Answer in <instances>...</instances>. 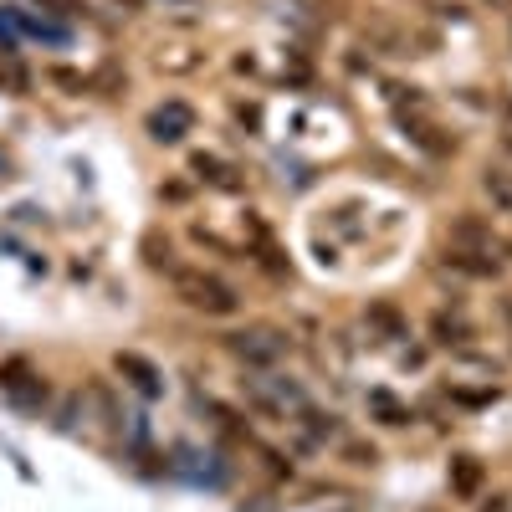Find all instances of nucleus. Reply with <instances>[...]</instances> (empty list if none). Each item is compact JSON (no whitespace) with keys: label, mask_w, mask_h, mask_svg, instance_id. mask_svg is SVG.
I'll return each instance as SVG.
<instances>
[{"label":"nucleus","mask_w":512,"mask_h":512,"mask_svg":"<svg viewBox=\"0 0 512 512\" xmlns=\"http://www.w3.org/2000/svg\"><path fill=\"white\" fill-rule=\"evenodd\" d=\"M118 369L134 374V384H139L144 395H159V390H164V384H159V369H154L149 359H139V354H118Z\"/></svg>","instance_id":"obj_5"},{"label":"nucleus","mask_w":512,"mask_h":512,"mask_svg":"<svg viewBox=\"0 0 512 512\" xmlns=\"http://www.w3.org/2000/svg\"><path fill=\"white\" fill-rule=\"evenodd\" d=\"M236 354L246 359V364H277L282 354H287V338L277 333V328H251V333H236Z\"/></svg>","instance_id":"obj_2"},{"label":"nucleus","mask_w":512,"mask_h":512,"mask_svg":"<svg viewBox=\"0 0 512 512\" xmlns=\"http://www.w3.org/2000/svg\"><path fill=\"white\" fill-rule=\"evenodd\" d=\"M502 128H507V134H502V144L512 149V98H502Z\"/></svg>","instance_id":"obj_11"},{"label":"nucleus","mask_w":512,"mask_h":512,"mask_svg":"<svg viewBox=\"0 0 512 512\" xmlns=\"http://www.w3.org/2000/svg\"><path fill=\"white\" fill-rule=\"evenodd\" d=\"M175 292L185 297L195 313H205V318H231L241 308L236 287L221 282V277H210V272H175Z\"/></svg>","instance_id":"obj_1"},{"label":"nucleus","mask_w":512,"mask_h":512,"mask_svg":"<svg viewBox=\"0 0 512 512\" xmlns=\"http://www.w3.org/2000/svg\"><path fill=\"white\" fill-rule=\"evenodd\" d=\"M190 123H195L190 103H180V98H169L164 108H154V113H149V134H154L159 144H180V139L190 134Z\"/></svg>","instance_id":"obj_3"},{"label":"nucleus","mask_w":512,"mask_h":512,"mask_svg":"<svg viewBox=\"0 0 512 512\" xmlns=\"http://www.w3.org/2000/svg\"><path fill=\"white\" fill-rule=\"evenodd\" d=\"M482 251H451L446 262L456 267V272H472V277H497V262H477Z\"/></svg>","instance_id":"obj_7"},{"label":"nucleus","mask_w":512,"mask_h":512,"mask_svg":"<svg viewBox=\"0 0 512 512\" xmlns=\"http://www.w3.org/2000/svg\"><path fill=\"white\" fill-rule=\"evenodd\" d=\"M477 482H482V466H477L472 456H461L456 472H451V487H456V492H477Z\"/></svg>","instance_id":"obj_8"},{"label":"nucleus","mask_w":512,"mask_h":512,"mask_svg":"<svg viewBox=\"0 0 512 512\" xmlns=\"http://www.w3.org/2000/svg\"><path fill=\"white\" fill-rule=\"evenodd\" d=\"M369 405H374V410L384 415V425H405V420H410V410H405L400 400H390L384 390H374V395H369Z\"/></svg>","instance_id":"obj_9"},{"label":"nucleus","mask_w":512,"mask_h":512,"mask_svg":"<svg viewBox=\"0 0 512 512\" xmlns=\"http://www.w3.org/2000/svg\"><path fill=\"white\" fill-rule=\"evenodd\" d=\"M41 6H52V11H62V16H77L82 0H41Z\"/></svg>","instance_id":"obj_10"},{"label":"nucleus","mask_w":512,"mask_h":512,"mask_svg":"<svg viewBox=\"0 0 512 512\" xmlns=\"http://www.w3.org/2000/svg\"><path fill=\"white\" fill-rule=\"evenodd\" d=\"M482 190L492 195V205L502 210V216H512V169H502V164H492L487 175H482Z\"/></svg>","instance_id":"obj_4"},{"label":"nucleus","mask_w":512,"mask_h":512,"mask_svg":"<svg viewBox=\"0 0 512 512\" xmlns=\"http://www.w3.org/2000/svg\"><path fill=\"white\" fill-rule=\"evenodd\" d=\"M451 241H456V246H492V231H487L477 216H461V221L451 226Z\"/></svg>","instance_id":"obj_6"}]
</instances>
